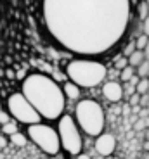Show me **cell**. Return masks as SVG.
I'll return each instance as SVG.
<instances>
[{
  "label": "cell",
  "mask_w": 149,
  "mask_h": 159,
  "mask_svg": "<svg viewBox=\"0 0 149 159\" xmlns=\"http://www.w3.org/2000/svg\"><path fill=\"white\" fill-rule=\"evenodd\" d=\"M135 73H137L139 78H149V59H146L144 62L135 69Z\"/></svg>",
  "instance_id": "9a60e30c"
},
{
  "label": "cell",
  "mask_w": 149,
  "mask_h": 159,
  "mask_svg": "<svg viewBox=\"0 0 149 159\" xmlns=\"http://www.w3.org/2000/svg\"><path fill=\"white\" fill-rule=\"evenodd\" d=\"M127 59H128V66H132V68L137 69L139 66L146 61V56H144V52H142V50H135L133 54H130Z\"/></svg>",
  "instance_id": "8fae6325"
},
{
  "label": "cell",
  "mask_w": 149,
  "mask_h": 159,
  "mask_svg": "<svg viewBox=\"0 0 149 159\" xmlns=\"http://www.w3.org/2000/svg\"><path fill=\"white\" fill-rule=\"evenodd\" d=\"M21 93L36 109L42 119L59 121L64 116L66 95L64 90L54 78L40 71L26 75L21 81Z\"/></svg>",
  "instance_id": "7a4b0ae2"
},
{
  "label": "cell",
  "mask_w": 149,
  "mask_h": 159,
  "mask_svg": "<svg viewBox=\"0 0 149 159\" xmlns=\"http://www.w3.org/2000/svg\"><path fill=\"white\" fill-rule=\"evenodd\" d=\"M137 16L141 21H144L146 17H149V5L146 4V0H142L139 4V9H137Z\"/></svg>",
  "instance_id": "e0dca14e"
},
{
  "label": "cell",
  "mask_w": 149,
  "mask_h": 159,
  "mask_svg": "<svg viewBox=\"0 0 149 159\" xmlns=\"http://www.w3.org/2000/svg\"><path fill=\"white\" fill-rule=\"evenodd\" d=\"M9 140L12 142V145H16V147H24L26 145V142H28V135H24V133H21V131H17V133H14V135L9 137Z\"/></svg>",
  "instance_id": "7c38bea8"
},
{
  "label": "cell",
  "mask_w": 149,
  "mask_h": 159,
  "mask_svg": "<svg viewBox=\"0 0 149 159\" xmlns=\"http://www.w3.org/2000/svg\"><path fill=\"white\" fill-rule=\"evenodd\" d=\"M146 4H147V5H149V0H146Z\"/></svg>",
  "instance_id": "1f68e13d"
},
{
  "label": "cell",
  "mask_w": 149,
  "mask_h": 159,
  "mask_svg": "<svg viewBox=\"0 0 149 159\" xmlns=\"http://www.w3.org/2000/svg\"><path fill=\"white\" fill-rule=\"evenodd\" d=\"M0 159H4V156H2V154H0Z\"/></svg>",
  "instance_id": "4dcf8cb0"
},
{
  "label": "cell",
  "mask_w": 149,
  "mask_h": 159,
  "mask_svg": "<svg viewBox=\"0 0 149 159\" xmlns=\"http://www.w3.org/2000/svg\"><path fill=\"white\" fill-rule=\"evenodd\" d=\"M141 23H142V33L149 36V17H146V19L141 21Z\"/></svg>",
  "instance_id": "cb8c5ba5"
},
{
  "label": "cell",
  "mask_w": 149,
  "mask_h": 159,
  "mask_svg": "<svg viewBox=\"0 0 149 159\" xmlns=\"http://www.w3.org/2000/svg\"><path fill=\"white\" fill-rule=\"evenodd\" d=\"M135 50H137V47H135V40H133V42H130V43L125 45V48H123V56L128 57L130 54H133Z\"/></svg>",
  "instance_id": "ffe728a7"
},
{
  "label": "cell",
  "mask_w": 149,
  "mask_h": 159,
  "mask_svg": "<svg viewBox=\"0 0 149 159\" xmlns=\"http://www.w3.org/2000/svg\"><path fill=\"white\" fill-rule=\"evenodd\" d=\"M135 75H137V73H135V68H132V66H127L125 69H121V71H120V80L123 81V83H128V81H130V80H132Z\"/></svg>",
  "instance_id": "4fadbf2b"
},
{
  "label": "cell",
  "mask_w": 149,
  "mask_h": 159,
  "mask_svg": "<svg viewBox=\"0 0 149 159\" xmlns=\"http://www.w3.org/2000/svg\"><path fill=\"white\" fill-rule=\"evenodd\" d=\"M144 56H146V59H149V42H147V45H146V48H144Z\"/></svg>",
  "instance_id": "484cf974"
},
{
  "label": "cell",
  "mask_w": 149,
  "mask_h": 159,
  "mask_svg": "<svg viewBox=\"0 0 149 159\" xmlns=\"http://www.w3.org/2000/svg\"><path fill=\"white\" fill-rule=\"evenodd\" d=\"M17 125L16 123H12V121H9V123H5V125H2V133L4 135H14V133H17Z\"/></svg>",
  "instance_id": "2e32d148"
},
{
  "label": "cell",
  "mask_w": 149,
  "mask_h": 159,
  "mask_svg": "<svg viewBox=\"0 0 149 159\" xmlns=\"http://www.w3.org/2000/svg\"><path fill=\"white\" fill-rule=\"evenodd\" d=\"M94 149L99 156H111L116 151V139L111 133H101L99 137H95V142H94Z\"/></svg>",
  "instance_id": "ba28073f"
},
{
  "label": "cell",
  "mask_w": 149,
  "mask_h": 159,
  "mask_svg": "<svg viewBox=\"0 0 149 159\" xmlns=\"http://www.w3.org/2000/svg\"><path fill=\"white\" fill-rule=\"evenodd\" d=\"M57 133L61 140V149L69 156H80L83 149V137L80 126L75 121V116L64 114L57 121Z\"/></svg>",
  "instance_id": "5b68a950"
},
{
  "label": "cell",
  "mask_w": 149,
  "mask_h": 159,
  "mask_svg": "<svg viewBox=\"0 0 149 159\" xmlns=\"http://www.w3.org/2000/svg\"><path fill=\"white\" fill-rule=\"evenodd\" d=\"M75 121L80 126V130L89 137H99L104 133L106 116L104 109L97 100L94 99H81L75 106Z\"/></svg>",
  "instance_id": "277c9868"
},
{
  "label": "cell",
  "mask_w": 149,
  "mask_h": 159,
  "mask_svg": "<svg viewBox=\"0 0 149 159\" xmlns=\"http://www.w3.org/2000/svg\"><path fill=\"white\" fill-rule=\"evenodd\" d=\"M7 112L11 118H14L17 123L21 125H36L42 121V116L36 112V109L28 102V99L21 93V92H14L7 97Z\"/></svg>",
  "instance_id": "52a82bcc"
},
{
  "label": "cell",
  "mask_w": 149,
  "mask_h": 159,
  "mask_svg": "<svg viewBox=\"0 0 149 159\" xmlns=\"http://www.w3.org/2000/svg\"><path fill=\"white\" fill-rule=\"evenodd\" d=\"M63 90H64V95H66V99H68V100L69 99H71V100H80V87H77L75 83H71V81L66 83Z\"/></svg>",
  "instance_id": "30bf717a"
},
{
  "label": "cell",
  "mask_w": 149,
  "mask_h": 159,
  "mask_svg": "<svg viewBox=\"0 0 149 159\" xmlns=\"http://www.w3.org/2000/svg\"><path fill=\"white\" fill-rule=\"evenodd\" d=\"M135 92H137L139 95H147L149 93V78H141L139 80L137 87H135Z\"/></svg>",
  "instance_id": "5bb4252c"
},
{
  "label": "cell",
  "mask_w": 149,
  "mask_h": 159,
  "mask_svg": "<svg viewBox=\"0 0 149 159\" xmlns=\"http://www.w3.org/2000/svg\"><path fill=\"white\" fill-rule=\"evenodd\" d=\"M142 126L146 128V123H144V121H139V123L135 125V128H137V130H142Z\"/></svg>",
  "instance_id": "d4e9b609"
},
{
  "label": "cell",
  "mask_w": 149,
  "mask_h": 159,
  "mask_svg": "<svg viewBox=\"0 0 149 159\" xmlns=\"http://www.w3.org/2000/svg\"><path fill=\"white\" fill-rule=\"evenodd\" d=\"M49 159H64V157H61V156H52V157H49Z\"/></svg>",
  "instance_id": "f1b7e54d"
},
{
  "label": "cell",
  "mask_w": 149,
  "mask_h": 159,
  "mask_svg": "<svg viewBox=\"0 0 149 159\" xmlns=\"http://www.w3.org/2000/svg\"><path fill=\"white\" fill-rule=\"evenodd\" d=\"M102 95H104L106 100H109V102H120L123 97H125V92H123V85L120 83V81H114V80H111V81H106L104 85H102Z\"/></svg>",
  "instance_id": "9c48e42d"
},
{
  "label": "cell",
  "mask_w": 149,
  "mask_h": 159,
  "mask_svg": "<svg viewBox=\"0 0 149 159\" xmlns=\"http://www.w3.org/2000/svg\"><path fill=\"white\" fill-rule=\"evenodd\" d=\"M123 92H125V97H130V95H133V93H137V92H135V87L130 85V83H123Z\"/></svg>",
  "instance_id": "44dd1931"
},
{
  "label": "cell",
  "mask_w": 149,
  "mask_h": 159,
  "mask_svg": "<svg viewBox=\"0 0 149 159\" xmlns=\"http://www.w3.org/2000/svg\"><path fill=\"white\" fill-rule=\"evenodd\" d=\"M147 42H149V36L147 35H144V33H142V35H137V38H135V47H137V50L144 52Z\"/></svg>",
  "instance_id": "ac0fdd59"
},
{
  "label": "cell",
  "mask_w": 149,
  "mask_h": 159,
  "mask_svg": "<svg viewBox=\"0 0 149 159\" xmlns=\"http://www.w3.org/2000/svg\"><path fill=\"white\" fill-rule=\"evenodd\" d=\"M26 135L28 139L35 143L36 147L42 152H45L47 156H57L61 151V140H59V133L57 128L50 126L47 123H36V125H30L26 128Z\"/></svg>",
  "instance_id": "8992f818"
},
{
  "label": "cell",
  "mask_w": 149,
  "mask_h": 159,
  "mask_svg": "<svg viewBox=\"0 0 149 159\" xmlns=\"http://www.w3.org/2000/svg\"><path fill=\"white\" fill-rule=\"evenodd\" d=\"M40 19L56 47L94 59L111 52L123 38L130 0H40Z\"/></svg>",
  "instance_id": "6da1fadb"
},
{
  "label": "cell",
  "mask_w": 149,
  "mask_h": 159,
  "mask_svg": "<svg viewBox=\"0 0 149 159\" xmlns=\"http://www.w3.org/2000/svg\"><path fill=\"white\" fill-rule=\"evenodd\" d=\"M108 69L102 62L95 59H73L66 64V76L71 83L80 88H94L104 81Z\"/></svg>",
  "instance_id": "3957f363"
},
{
  "label": "cell",
  "mask_w": 149,
  "mask_h": 159,
  "mask_svg": "<svg viewBox=\"0 0 149 159\" xmlns=\"http://www.w3.org/2000/svg\"><path fill=\"white\" fill-rule=\"evenodd\" d=\"M77 159H92V157H90V156H87V154H83V152H81L80 156H77Z\"/></svg>",
  "instance_id": "4316f807"
},
{
  "label": "cell",
  "mask_w": 149,
  "mask_h": 159,
  "mask_svg": "<svg viewBox=\"0 0 149 159\" xmlns=\"http://www.w3.org/2000/svg\"><path fill=\"white\" fill-rule=\"evenodd\" d=\"M0 21H2V2H0Z\"/></svg>",
  "instance_id": "f546056e"
},
{
  "label": "cell",
  "mask_w": 149,
  "mask_h": 159,
  "mask_svg": "<svg viewBox=\"0 0 149 159\" xmlns=\"http://www.w3.org/2000/svg\"><path fill=\"white\" fill-rule=\"evenodd\" d=\"M127 66H128V59H127L125 56H121L120 59L114 61V69H116V71H121V69H125Z\"/></svg>",
  "instance_id": "d6986e66"
},
{
  "label": "cell",
  "mask_w": 149,
  "mask_h": 159,
  "mask_svg": "<svg viewBox=\"0 0 149 159\" xmlns=\"http://www.w3.org/2000/svg\"><path fill=\"white\" fill-rule=\"evenodd\" d=\"M9 121H11V114L5 112V111H0V123L5 125V123H9Z\"/></svg>",
  "instance_id": "7402d4cb"
},
{
  "label": "cell",
  "mask_w": 149,
  "mask_h": 159,
  "mask_svg": "<svg viewBox=\"0 0 149 159\" xmlns=\"http://www.w3.org/2000/svg\"><path fill=\"white\" fill-rule=\"evenodd\" d=\"M5 145V140H4V137H0V147H4Z\"/></svg>",
  "instance_id": "83f0119b"
},
{
  "label": "cell",
  "mask_w": 149,
  "mask_h": 159,
  "mask_svg": "<svg viewBox=\"0 0 149 159\" xmlns=\"http://www.w3.org/2000/svg\"><path fill=\"white\" fill-rule=\"evenodd\" d=\"M128 102H130V106H137V104L141 102V95H139V93H133V95H130V97H128Z\"/></svg>",
  "instance_id": "603a6c76"
}]
</instances>
